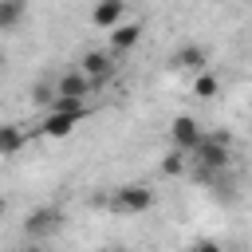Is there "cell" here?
I'll return each instance as SVG.
<instances>
[{"instance_id":"obj_1","label":"cell","mask_w":252,"mask_h":252,"mask_svg":"<svg viewBox=\"0 0 252 252\" xmlns=\"http://www.w3.org/2000/svg\"><path fill=\"white\" fill-rule=\"evenodd\" d=\"M94 91V83L75 67V71H63L55 79V110H71V106H87V94Z\"/></svg>"},{"instance_id":"obj_15","label":"cell","mask_w":252,"mask_h":252,"mask_svg":"<svg viewBox=\"0 0 252 252\" xmlns=\"http://www.w3.org/2000/svg\"><path fill=\"white\" fill-rule=\"evenodd\" d=\"M185 252H224V248H220L217 240H209V236H201V240H193V244H189Z\"/></svg>"},{"instance_id":"obj_10","label":"cell","mask_w":252,"mask_h":252,"mask_svg":"<svg viewBox=\"0 0 252 252\" xmlns=\"http://www.w3.org/2000/svg\"><path fill=\"white\" fill-rule=\"evenodd\" d=\"M142 20H122L118 28H110V51H130V47H138V39H142Z\"/></svg>"},{"instance_id":"obj_6","label":"cell","mask_w":252,"mask_h":252,"mask_svg":"<svg viewBox=\"0 0 252 252\" xmlns=\"http://www.w3.org/2000/svg\"><path fill=\"white\" fill-rule=\"evenodd\" d=\"M201 122L193 118V114H177L173 122H169V142L177 146V150H185V154H193L197 146H201Z\"/></svg>"},{"instance_id":"obj_4","label":"cell","mask_w":252,"mask_h":252,"mask_svg":"<svg viewBox=\"0 0 252 252\" xmlns=\"http://www.w3.org/2000/svg\"><path fill=\"white\" fill-rule=\"evenodd\" d=\"M63 209L59 205H39V209H32L28 213V220H24V232L32 236V240H39V236H51V232H59L63 228Z\"/></svg>"},{"instance_id":"obj_12","label":"cell","mask_w":252,"mask_h":252,"mask_svg":"<svg viewBox=\"0 0 252 252\" xmlns=\"http://www.w3.org/2000/svg\"><path fill=\"white\" fill-rule=\"evenodd\" d=\"M217 94H220V79H217L213 71H201V75H193V98L209 102V98H217Z\"/></svg>"},{"instance_id":"obj_2","label":"cell","mask_w":252,"mask_h":252,"mask_svg":"<svg viewBox=\"0 0 252 252\" xmlns=\"http://www.w3.org/2000/svg\"><path fill=\"white\" fill-rule=\"evenodd\" d=\"M189 161L201 169V173H220L228 165V134H205L201 146L189 154Z\"/></svg>"},{"instance_id":"obj_14","label":"cell","mask_w":252,"mask_h":252,"mask_svg":"<svg viewBox=\"0 0 252 252\" xmlns=\"http://www.w3.org/2000/svg\"><path fill=\"white\" fill-rule=\"evenodd\" d=\"M24 146V130L20 126H0V158H12Z\"/></svg>"},{"instance_id":"obj_7","label":"cell","mask_w":252,"mask_h":252,"mask_svg":"<svg viewBox=\"0 0 252 252\" xmlns=\"http://www.w3.org/2000/svg\"><path fill=\"white\" fill-rule=\"evenodd\" d=\"M169 67H173V71H189V75H201V71H209V51H205L201 43H181V47L173 51Z\"/></svg>"},{"instance_id":"obj_11","label":"cell","mask_w":252,"mask_h":252,"mask_svg":"<svg viewBox=\"0 0 252 252\" xmlns=\"http://www.w3.org/2000/svg\"><path fill=\"white\" fill-rule=\"evenodd\" d=\"M28 16V0H0V32H12Z\"/></svg>"},{"instance_id":"obj_17","label":"cell","mask_w":252,"mask_h":252,"mask_svg":"<svg viewBox=\"0 0 252 252\" xmlns=\"http://www.w3.org/2000/svg\"><path fill=\"white\" fill-rule=\"evenodd\" d=\"M102 252H118V248H102Z\"/></svg>"},{"instance_id":"obj_8","label":"cell","mask_w":252,"mask_h":252,"mask_svg":"<svg viewBox=\"0 0 252 252\" xmlns=\"http://www.w3.org/2000/svg\"><path fill=\"white\" fill-rule=\"evenodd\" d=\"M79 71L91 79V83H102L114 75V55L110 51H83L79 55Z\"/></svg>"},{"instance_id":"obj_3","label":"cell","mask_w":252,"mask_h":252,"mask_svg":"<svg viewBox=\"0 0 252 252\" xmlns=\"http://www.w3.org/2000/svg\"><path fill=\"white\" fill-rule=\"evenodd\" d=\"M110 209H114V213H146V209H154V189L142 185V181L118 185V189L110 193Z\"/></svg>"},{"instance_id":"obj_13","label":"cell","mask_w":252,"mask_h":252,"mask_svg":"<svg viewBox=\"0 0 252 252\" xmlns=\"http://www.w3.org/2000/svg\"><path fill=\"white\" fill-rule=\"evenodd\" d=\"M185 169H189V154L173 146V150L161 158V173H165V177H177V173H185Z\"/></svg>"},{"instance_id":"obj_18","label":"cell","mask_w":252,"mask_h":252,"mask_svg":"<svg viewBox=\"0 0 252 252\" xmlns=\"http://www.w3.org/2000/svg\"><path fill=\"white\" fill-rule=\"evenodd\" d=\"M0 67H4V55H0Z\"/></svg>"},{"instance_id":"obj_16","label":"cell","mask_w":252,"mask_h":252,"mask_svg":"<svg viewBox=\"0 0 252 252\" xmlns=\"http://www.w3.org/2000/svg\"><path fill=\"white\" fill-rule=\"evenodd\" d=\"M20 252H43V248H35V244H32V248H20Z\"/></svg>"},{"instance_id":"obj_9","label":"cell","mask_w":252,"mask_h":252,"mask_svg":"<svg viewBox=\"0 0 252 252\" xmlns=\"http://www.w3.org/2000/svg\"><path fill=\"white\" fill-rule=\"evenodd\" d=\"M122 20H126V0H94V8H91V24H94V28L110 32V28H118Z\"/></svg>"},{"instance_id":"obj_5","label":"cell","mask_w":252,"mask_h":252,"mask_svg":"<svg viewBox=\"0 0 252 252\" xmlns=\"http://www.w3.org/2000/svg\"><path fill=\"white\" fill-rule=\"evenodd\" d=\"M87 114H91L87 106H71V110H55V106H51V114H47L43 126H39V134H47V138H67Z\"/></svg>"}]
</instances>
